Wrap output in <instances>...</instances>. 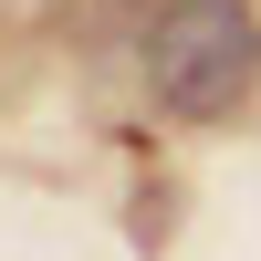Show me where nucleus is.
<instances>
[{
	"instance_id": "obj_1",
	"label": "nucleus",
	"mask_w": 261,
	"mask_h": 261,
	"mask_svg": "<svg viewBox=\"0 0 261 261\" xmlns=\"http://www.w3.org/2000/svg\"><path fill=\"white\" fill-rule=\"evenodd\" d=\"M261 73V21L251 0H157L146 21V84L167 115H230Z\"/></svg>"
},
{
	"instance_id": "obj_2",
	"label": "nucleus",
	"mask_w": 261,
	"mask_h": 261,
	"mask_svg": "<svg viewBox=\"0 0 261 261\" xmlns=\"http://www.w3.org/2000/svg\"><path fill=\"white\" fill-rule=\"evenodd\" d=\"M32 11H53V0H0V21H32Z\"/></svg>"
}]
</instances>
